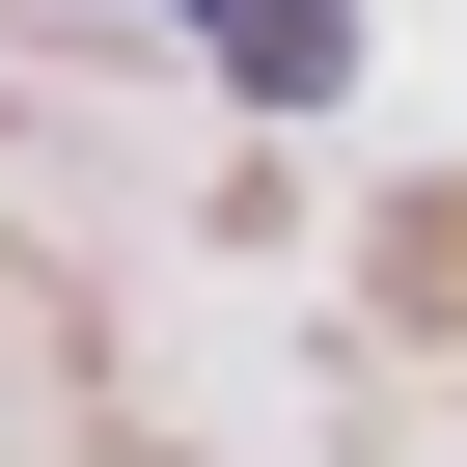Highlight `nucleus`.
I'll use <instances>...</instances> for the list:
<instances>
[{
    "instance_id": "f257e3e1",
    "label": "nucleus",
    "mask_w": 467,
    "mask_h": 467,
    "mask_svg": "<svg viewBox=\"0 0 467 467\" xmlns=\"http://www.w3.org/2000/svg\"><path fill=\"white\" fill-rule=\"evenodd\" d=\"M192 28H220V83H248V110H330V56H358V0H192Z\"/></svg>"
}]
</instances>
